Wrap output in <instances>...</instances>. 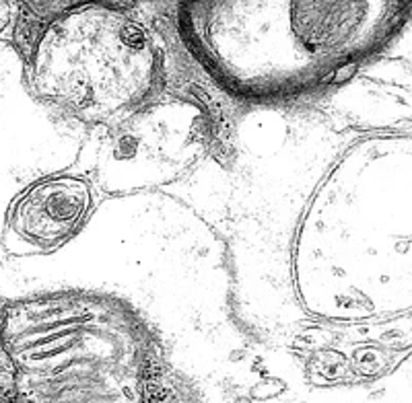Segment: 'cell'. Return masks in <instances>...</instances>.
Returning <instances> with one entry per match:
<instances>
[{"label": "cell", "instance_id": "6da1fadb", "mask_svg": "<svg viewBox=\"0 0 412 403\" xmlns=\"http://www.w3.org/2000/svg\"><path fill=\"white\" fill-rule=\"evenodd\" d=\"M89 208V189L79 179H52L19 206L14 227L31 243L52 247L68 239Z\"/></svg>", "mask_w": 412, "mask_h": 403}]
</instances>
